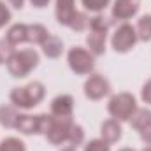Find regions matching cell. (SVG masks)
Wrapping results in <instances>:
<instances>
[{
	"instance_id": "obj_33",
	"label": "cell",
	"mask_w": 151,
	"mask_h": 151,
	"mask_svg": "<svg viewBox=\"0 0 151 151\" xmlns=\"http://www.w3.org/2000/svg\"><path fill=\"white\" fill-rule=\"evenodd\" d=\"M142 151H151V146H148V148H144Z\"/></svg>"
},
{
	"instance_id": "obj_26",
	"label": "cell",
	"mask_w": 151,
	"mask_h": 151,
	"mask_svg": "<svg viewBox=\"0 0 151 151\" xmlns=\"http://www.w3.org/2000/svg\"><path fill=\"white\" fill-rule=\"evenodd\" d=\"M12 53H14V46H12L7 39H2V40H0V58L7 62Z\"/></svg>"
},
{
	"instance_id": "obj_24",
	"label": "cell",
	"mask_w": 151,
	"mask_h": 151,
	"mask_svg": "<svg viewBox=\"0 0 151 151\" xmlns=\"http://www.w3.org/2000/svg\"><path fill=\"white\" fill-rule=\"evenodd\" d=\"M81 2H83L84 9L93 11V12H99V11L106 9V7L109 5V2H111V0H81Z\"/></svg>"
},
{
	"instance_id": "obj_10",
	"label": "cell",
	"mask_w": 151,
	"mask_h": 151,
	"mask_svg": "<svg viewBox=\"0 0 151 151\" xmlns=\"http://www.w3.org/2000/svg\"><path fill=\"white\" fill-rule=\"evenodd\" d=\"M72 109H74V99L70 95H58L53 102H51V114L53 116H72Z\"/></svg>"
},
{
	"instance_id": "obj_4",
	"label": "cell",
	"mask_w": 151,
	"mask_h": 151,
	"mask_svg": "<svg viewBox=\"0 0 151 151\" xmlns=\"http://www.w3.org/2000/svg\"><path fill=\"white\" fill-rule=\"evenodd\" d=\"M69 65L70 69L74 70L76 74H90L93 69H95V62H93V55L79 46L72 47L69 51Z\"/></svg>"
},
{
	"instance_id": "obj_21",
	"label": "cell",
	"mask_w": 151,
	"mask_h": 151,
	"mask_svg": "<svg viewBox=\"0 0 151 151\" xmlns=\"http://www.w3.org/2000/svg\"><path fill=\"white\" fill-rule=\"evenodd\" d=\"M0 151H27L23 141L16 139V137H7L0 142Z\"/></svg>"
},
{
	"instance_id": "obj_25",
	"label": "cell",
	"mask_w": 151,
	"mask_h": 151,
	"mask_svg": "<svg viewBox=\"0 0 151 151\" xmlns=\"http://www.w3.org/2000/svg\"><path fill=\"white\" fill-rule=\"evenodd\" d=\"M84 151H111V148L104 139H93L84 146Z\"/></svg>"
},
{
	"instance_id": "obj_18",
	"label": "cell",
	"mask_w": 151,
	"mask_h": 151,
	"mask_svg": "<svg viewBox=\"0 0 151 151\" xmlns=\"http://www.w3.org/2000/svg\"><path fill=\"white\" fill-rule=\"evenodd\" d=\"M132 127L135 128V130H142V128H146L148 125H151V111L150 109H135V113L132 114Z\"/></svg>"
},
{
	"instance_id": "obj_5",
	"label": "cell",
	"mask_w": 151,
	"mask_h": 151,
	"mask_svg": "<svg viewBox=\"0 0 151 151\" xmlns=\"http://www.w3.org/2000/svg\"><path fill=\"white\" fill-rule=\"evenodd\" d=\"M135 42H137V32H135V28L130 23L119 25L118 30L114 32L113 40H111V44H113L116 53H127V51H130L135 46Z\"/></svg>"
},
{
	"instance_id": "obj_19",
	"label": "cell",
	"mask_w": 151,
	"mask_h": 151,
	"mask_svg": "<svg viewBox=\"0 0 151 151\" xmlns=\"http://www.w3.org/2000/svg\"><path fill=\"white\" fill-rule=\"evenodd\" d=\"M137 39L141 40H151V14H144L139 18L137 23Z\"/></svg>"
},
{
	"instance_id": "obj_35",
	"label": "cell",
	"mask_w": 151,
	"mask_h": 151,
	"mask_svg": "<svg viewBox=\"0 0 151 151\" xmlns=\"http://www.w3.org/2000/svg\"><path fill=\"white\" fill-rule=\"evenodd\" d=\"M2 62H4V60H2V58H0V65H2Z\"/></svg>"
},
{
	"instance_id": "obj_11",
	"label": "cell",
	"mask_w": 151,
	"mask_h": 151,
	"mask_svg": "<svg viewBox=\"0 0 151 151\" xmlns=\"http://www.w3.org/2000/svg\"><path fill=\"white\" fill-rule=\"evenodd\" d=\"M100 134H102V139L106 142H109V144L118 142L121 139V125L118 123V119H107L102 123Z\"/></svg>"
},
{
	"instance_id": "obj_12",
	"label": "cell",
	"mask_w": 151,
	"mask_h": 151,
	"mask_svg": "<svg viewBox=\"0 0 151 151\" xmlns=\"http://www.w3.org/2000/svg\"><path fill=\"white\" fill-rule=\"evenodd\" d=\"M21 134H39V116H28V114H19L18 116V121H16V127Z\"/></svg>"
},
{
	"instance_id": "obj_23",
	"label": "cell",
	"mask_w": 151,
	"mask_h": 151,
	"mask_svg": "<svg viewBox=\"0 0 151 151\" xmlns=\"http://www.w3.org/2000/svg\"><path fill=\"white\" fill-rule=\"evenodd\" d=\"M88 25H90V19H88V16L77 11V14L74 16L72 23H70V28H72V30H76V32H81V30H84Z\"/></svg>"
},
{
	"instance_id": "obj_28",
	"label": "cell",
	"mask_w": 151,
	"mask_h": 151,
	"mask_svg": "<svg viewBox=\"0 0 151 151\" xmlns=\"http://www.w3.org/2000/svg\"><path fill=\"white\" fill-rule=\"evenodd\" d=\"M141 97L146 104H151V79H148L142 86V91H141Z\"/></svg>"
},
{
	"instance_id": "obj_29",
	"label": "cell",
	"mask_w": 151,
	"mask_h": 151,
	"mask_svg": "<svg viewBox=\"0 0 151 151\" xmlns=\"http://www.w3.org/2000/svg\"><path fill=\"white\" fill-rule=\"evenodd\" d=\"M141 139H142L146 144H150L151 146V125H148L146 128L141 130Z\"/></svg>"
},
{
	"instance_id": "obj_1",
	"label": "cell",
	"mask_w": 151,
	"mask_h": 151,
	"mask_svg": "<svg viewBox=\"0 0 151 151\" xmlns=\"http://www.w3.org/2000/svg\"><path fill=\"white\" fill-rule=\"evenodd\" d=\"M44 93H46L44 84L39 81H34L23 88H12L11 102L19 109H32L44 99Z\"/></svg>"
},
{
	"instance_id": "obj_20",
	"label": "cell",
	"mask_w": 151,
	"mask_h": 151,
	"mask_svg": "<svg viewBox=\"0 0 151 151\" xmlns=\"http://www.w3.org/2000/svg\"><path fill=\"white\" fill-rule=\"evenodd\" d=\"M109 27H111V19L106 18V16H102V14H97L95 18L90 19V28L95 30V32H104V34H107Z\"/></svg>"
},
{
	"instance_id": "obj_31",
	"label": "cell",
	"mask_w": 151,
	"mask_h": 151,
	"mask_svg": "<svg viewBox=\"0 0 151 151\" xmlns=\"http://www.w3.org/2000/svg\"><path fill=\"white\" fill-rule=\"evenodd\" d=\"M30 2H32L35 7H44V5H47L49 0H30Z\"/></svg>"
},
{
	"instance_id": "obj_27",
	"label": "cell",
	"mask_w": 151,
	"mask_h": 151,
	"mask_svg": "<svg viewBox=\"0 0 151 151\" xmlns=\"http://www.w3.org/2000/svg\"><path fill=\"white\" fill-rule=\"evenodd\" d=\"M9 19H11V11H9L7 5L0 0V28L5 27V25L9 23Z\"/></svg>"
},
{
	"instance_id": "obj_8",
	"label": "cell",
	"mask_w": 151,
	"mask_h": 151,
	"mask_svg": "<svg viewBox=\"0 0 151 151\" xmlns=\"http://www.w3.org/2000/svg\"><path fill=\"white\" fill-rule=\"evenodd\" d=\"M141 7V0H114L113 18L114 19H130L137 14Z\"/></svg>"
},
{
	"instance_id": "obj_30",
	"label": "cell",
	"mask_w": 151,
	"mask_h": 151,
	"mask_svg": "<svg viewBox=\"0 0 151 151\" xmlns=\"http://www.w3.org/2000/svg\"><path fill=\"white\" fill-rule=\"evenodd\" d=\"M9 4H11L12 7H16V9H21L23 4H25V0H9Z\"/></svg>"
},
{
	"instance_id": "obj_6",
	"label": "cell",
	"mask_w": 151,
	"mask_h": 151,
	"mask_svg": "<svg viewBox=\"0 0 151 151\" xmlns=\"http://www.w3.org/2000/svg\"><path fill=\"white\" fill-rule=\"evenodd\" d=\"M72 119L70 116H65V118H60V116H53L51 119V127L46 134L47 141L51 144H62L69 139V132H70V127H72Z\"/></svg>"
},
{
	"instance_id": "obj_32",
	"label": "cell",
	"mask_w": 151,
	"mask_h": 151,
	"mask_svg": "<svg viewBox=\"0 0 151 151\" xmlns=\"http://www.w3.org/2000/svg\"><path fill=\"white\" fill-rule=\"evenodd\" d=\"M62 151H76V148L74 146H69V148H63Z\"/></svg>"
},
{
	"instance_id": "obj_2",
	"label": "cell",
	"mask_w": 151,
	"mask_h": 151,
	"mask_svg": "<svg viewBox=\"0 0 151 151\" xmlns=\"http://www.w3.org/2000/svg\"><path fill=\"white\" fill-rule=\"evenodd\" d=\"M39 63V55L35 49H21L14 51L7 60V70L14 77H25L34 70Z\"/></svg>"
},
{
	"instance_id": "obj_34",
	"label": "cell",
	"mask_w": 151,
	"mask_h": 151,
	"mask_svg": "<svg viewBox=\"0 0 151 151\" xmlns=\"http://www.w3.org/2000/svg\"><path fill=\"white\" fill-rule=\"evenodd\" d=\"M119 151H134V150H128V148H125V150H119Z\"/></svg>"
},
{
	"instance_id": "obj_9",
	"label": "cell",
	"mask_w": 151,
	"mask_h": 151,
	"mask_svg": "<svg viewBox=\"0 0 151 151\" xmlns=\"http://www.w3.org/2000/svg\"><path fill=\"white\" fill-rule=\"evenodd\" d=\"M76 14L77 11L74 7V0H56V19L60 25L70 27Z\"/></svg>"
},
{
	"instance_id": "obj_14",
	"label": "cell",
	"mask_w": 151,
	"mask_h": 151,
	"mask_svg": "<svg viewBox=\"0 0 151 151\" xmlns=\"http://www.w3.org/2000/svg\"><path fill=\"white\" fill-rule=\"evenodd\" d=\"M62 49H63V42L62 39L55 37V35H49L42 42V51L47 58H58L62 55Z\"/></svg>"
},
{
	"instance_id": "obj_15",
	"label": "cell",
	"mask_w": 151,
	"mask_h": 151,
	"mask_svg": "<svg viewBox=\"0 0 151 151\" xmlns=\"http://www.w3.org/2000/svg\"><path fill=\"white\" fill-rule=\"evenodd\" d=\"M18 111H16V107H12V106H7V104H4V106H0V125L2 127H5V128H14L16 127V121H18Z\"/></svg>"
},
{
	"instance_id": "obj_22",
	"label": "cell",
	"mask_w": 151,
	"mask_h": 151,
	"mask_svg": "<svg viewBox=\"0 0 151 151\" xmlns=\"http://www.w3.org/2000/svg\"><path fill=\"white\" fill-rule=\"evenodd\" d=\"M69 142H70V146H79L83 141H84V132H83V128H81V125H77V123H72V127H70V132H69V139H67Z\"/></svg>"
},
{
	"instance_id": "obj_3",
	"label": "cell",
	"mask_w": 151,
	"mask_h": 151,
	"mask_svg": "<svg viewBox=\"0 0 151 151\" xmlns=\"http://www.w3.org/2000/svg\"><path fill=\"white\" fill-rule=\"evenodd\" d=\"M135 109H137L135 97H134L132 93H127V91L111 97V100H109V104H107L109 114L113 116L114 119H118V121H127V119H130L132 114L135 113Z\"/></svg>"
},
{
	"instance_id": "obj_13",
	"label": "cell",
	"mask_w": 151,
	"mask_h": 151,
	"mask_svg": "<svg viewBox=\"0 0 151 151\" xmlns=\"http://www.w3.org/2000/svg\"><path fill=\"white\" fill-rule=\"evenodd\" d=\"M86 42L90 46V51L93 56H100L106 51V34L104 32H95L91 30V34L86 37Z\"/></svg>"
},
{
	"instance_id": "obj_7",
	"label": "cell",
	"mask_w": 151,
	"mask_h": 151,
	"mask_svg": "<svg viewBox=\"0 0 151 151\" xmlns=\"http://www.w3.org/2000/svg\"><path fill=\"white\" fill-rule=\"evenodd\" d=\"M109 91H111L109 81L100 74L90 76V77L86 79V83H84V93H86V97L91 99V100H99V99L106 97Z\"/></svg>"
},
{
	"instance_id": "obj_17",
	"label": "cell",
	"mask_w": 151,
	"mask_h": 151,
	"mask_svg": "<svg viewBox=\"0 0 151 151\" xmlns=\"http://www.w3.org/2000/svg\"><path fill=\"white\" fill-rule=\"evenodd\" d=\"M5 39H7L12 46H18V44H21V42H25V40H27V25H23V23L12 25V27L9 28Z\"/></svg>"
},
{
	"instance_id": "obj_16",
	"label": "cell",
	"mask_w": 151,
	"mask_h": 151,
	"mask_svg": "<svg viewBox=\"0 0 151 151\" xmlns=\"http://www.w3.org/2000/svg\"><path fill=\"white\" fill-rule=\"evenodd\" d=\"M47 37H49V34H47V30L42 25H39V23L27 25V40L28 42H34V44H40L42 46V42Z\"/></svg>"
}]
</instances>
